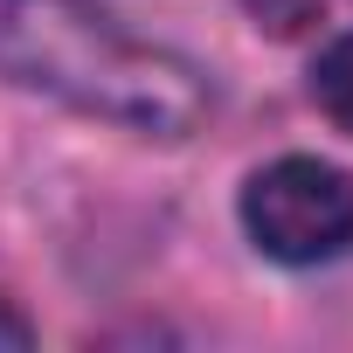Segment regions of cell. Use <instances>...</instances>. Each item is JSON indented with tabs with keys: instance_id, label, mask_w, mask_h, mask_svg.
<instances>
[{
	"instance_id": "7a4b0ae2",
	"label": "cell",
	"mask_w": 353,
	"mask_h": 353,
	"mask_svg": "<svg viewBox=\"0 0 353 353\" xmlns=\"http://www.w3.org/2000/svg\"><path fill=\"white\" fill-rule=\"evenodd\" d=\"M243 229L270 263L312 270L353 250V173L312 152H284L243 181Z\"/></svg>"
},
{
	"instance_id": "3957f363",
	"label": "cell",
	"mask_w": 353,
	"mask_h": 353,
	"mask_svg": "<svg viewBox=\"0 0 353 353\" xmlns=\"http://www.w3.org/2000/svg\"><path fill=\"white\" fill-rule=\"evenodd\" d=\"M312 104L353 139V35H339V42L319 49V63H312Z\"/></svg>"
},
{
	"instance_id": "6da1fadb",
	"label": "cell",
	"mask_w": 353,
	"mask_h": 353,
	"mask_svg": "<svg viewBox=\"0 0 353 353\" xmlns=\"http://www.w3.org/2000/svg\"><path fill=\"white\" fill-rule=\"evenodd\" d=\"M0 77L139 139H188L215 111L201 63L97 0H0Z\"/></svg>"
},
{
	"instance_id": "277c9868",
	"label": "cell",
	"mask_w": 353,
	"mask_h": 353,
	"mask_svg": "<svg viewBox=\"0 0 353 353\" xmlns=\"http://www.w3.org/2000/svg\"><path fill=\"white\" fill-rule=\"evenodd\" d=\"M236 8L250 14V28H256V35L291 42V35H305V28L325 14V0H236Z\"/></svg>"
}]
</instances>
